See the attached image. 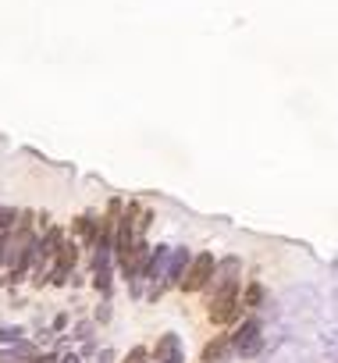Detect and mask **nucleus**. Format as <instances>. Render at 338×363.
<instances>
[{
    "mask_svg": "<svg viewBox=\"0 0 338 363\" xmlns=\"http://www.w3.org/2000/svg\"><path fill=\"white\" fill-rule=\"evenodd\" d=\"M260 302H264V285H250V289H246V307H260Z\"/></svg>",
    "mask_w": 338,
    "mask_h": 363,
    "instance_id": "7",
    "label": "nucleus"
},
{
    "mask_svg": "<svg viewBox=\"0 0 338 363\" xmlns=\"http://www.w3.org/2000/svg\"><path fill=\"white\" fill-rule=\"evenodd\" d=\"M40 363H54V360H40Z\"/></svg>",
    "mask_w": 338,
    "mask_h": 363,
    "instance_id": "11",
    "label": "nucleus"
},
{
    "mask_svg": "<svg viewBox=\"0 0 338 363\" xmlns=\"http://www.w3.org/2000/svg\"><path fill=\"white\" fill-rule=\"evenodd\" d=\"M125 363H146V349H132Z\"/></svg>",
    "mask_w": 338,
    "mask_h": 363,
    "instance_id": "10",
    "label": "nucleus"
},
{
    "mask_svg": "<svg viewBox=\"0 0 338 363\" xmlns=\"http://www.w3.org/2000/svg\"><path fill=\"white\" fill-rule=\"evenodd\" d=\"M11 221H15V210H0V232H4Z\"/></svg>",
    "mask_w": 338,
    "mask_h": 363,
    "instance_id": "9",
    "label": "nucleus"
},
{
    "mask_svg": "<svg viewBox=\"0 0 338 363\" xmlns=\"http://www.w3.org/2000/svg\"><path fill=\"white\" fill-rule=\"evenodd\" d=\"M72 264H75V246H61L57 250V278H65Z\"/></svg>",
    "mask_w": 338,
    "mask_h": 363,
    "instance_id": "6",
    "label": "nucleus"
},
{
    "mask_svg": "<svg viewBox=\"0 0 338 363\" xmlns=\"http://www.w3.org/2000/svg\"><path fill=\"white\" fill-rule=\"evenodd\" d=\"M225 353H228V339L218 335L214 342H207V349H203V363H225Z\"/></svg>",
    "mask_w": 338,
    "mask_h": 363,
    "instance_id": "4",
    "label": "nucleus"
},
{
    "mask_svg": "<svg viewBox=\"0 0 338 363\" xmlns=\"http://www.w3.org/2000/svg\"><path fill=\"white\" fill-rule=\"evenodd\" d=\"M157 360H164V363H182V356H178V339H175V335H164V339L157 342Z\"/></svg>",
    "mask_w": 338,
    "mask_h": 363,
    "instance_id": "5",
    "label": "nucleus"
},
{
    "mask_svg": "<svg viewBox=\"0 0 338 363\" xmlns=\"http://www.w3.org/2000/svg\"><path fill=\"white\" fill-rule=\"evenodd\" d=\"M257 331H260V328H257L253 321L239 328V335H235V346H239V353H242V356H253V353L260 349V339H257Z\"/></svg>",
    "mask_w": 338,
    "mask_h": 363,
    "instance_id": "3",
    "label": "nucleus"
},
{
    "mask_svg": "<svg viewBox=\"0 0 338 363\" xmlns=\"http://www.w3.org/2000/svg\"><path fill=\"white\" fill-rule=\"evenodd\" d=\"M214 271H218V264H214V253H200L189 267V275L182 278V289L186 292H200L210 278H214Z\"/></svg>",
    "mask_w": 338,
    "mask_h": 363,
    "instance_id": "2",
    "label": "nucleus"
},
{
    "mask_svg": "<svg viewBox=\"0 0 338 363\" xmlns=\"http://www.w3.org/2000/svg\"><path fill=\"white\" fill-rule=\"evenodd\" d=\"M75 228H79V235L93 239V221H89V218H79V221H75Z\"/></svg>",
    "mask_w": 338,
    "mask_h": 363,
    "instance_id": "8",
    "label": "nucleus"
},
{
    "mask_svg": "<svg viewBox=\"0 0 338 363\" xmlns=\"http://www.w3.org/2000/svg\"><path fill=\"white\" fill-rule=\"evenodd\" d=\"M235 307H239V282H225L218 292H214L207 314H210L214 324H225V321L235 317Z\"/></svg>",
    "mask_w": 338,
    "mask_h": 363,
    "instance_id": "1",
    "label": "nucleus"
}]
</instances>
